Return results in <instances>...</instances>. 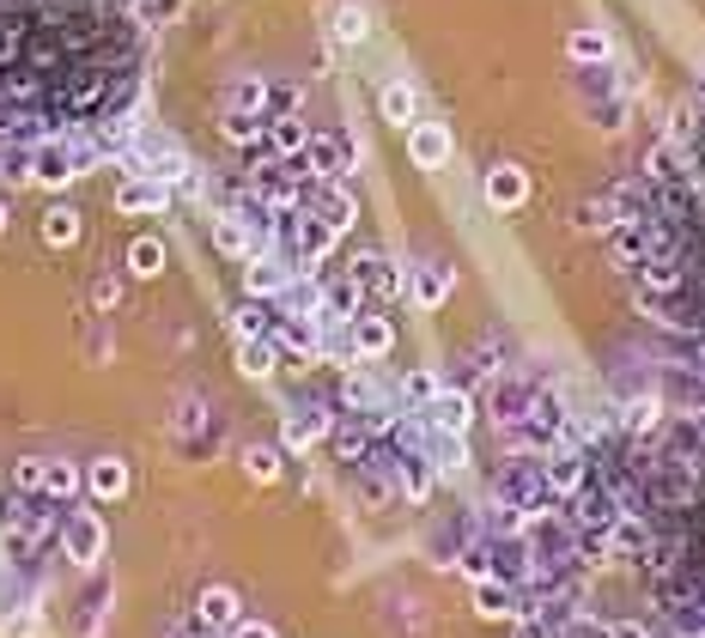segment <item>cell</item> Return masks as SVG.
<instances>
[{"label": "cell", "instance_id": "1", "mask_svg": "<svg viewBox=\"0 0 705 638\" xmlns=\"http://www.w3.org/2000/svg\"><path fill=\"white\" fill-rule=\"evenodd\" d=\"M61 554L73 566H98L104 559V517L98 511H68L61 517Z\"/></svg>", "mask_w": 705, "mask_h": 638}, {"label": "cell", "instance_id": "2", "mask_svg": "<svg viewBox=\"0 0 705 638\" xmlns=\"http://www.w3.org/2000/svg\"><path fill=\"white\" fill-rule=\"evenodd\" d=\"M134 165H140V177H159V182H171V189H189V182H195V177H189V159L164 134H140Z\"/></svg>", "mask_w": 705, "mask_h": 638}, {"label": "cell", "instance_id": "3", "mask_svg": "<svg viewBox=\"0 0 705 638\" xmlns=\"http://www.w3.org/2000/svg\"><path fill=\"white\" fill-rule=\"evenodd\" d=\"M353 159H359V147L348 134H311V147H304V165H311L316 182H341L353 171Z\"/></svg>", "mask_w": 705, "mask_h": 638}, {"label": "cell", "instance_id": "4", "mask_svg": "<svg viewBox=\"0 0 705 638\" xmlns=\"http://www.w3.org/2000/svg\"><path fill=\"white\" fill-rule=\"evenodd\" d=\"M80 177V152H73V140H37L31 147V182H49V189H61V182Z\"/></svg>", "mask_w": 705, "mask_h": 638}, {"label": "cell", "instance_id": "5", "mask_svg": "<svg viewBox=\"0 0 705 638\" xmlns=\"http://www.w3.org/2000/svg\"><path fill=\"white\" fill-rule=\"evenodd\" d=\"M474 615L517 620L523 615V590H517V584H505V578H481V584H474Z\"/></svg>", "mask_w": 705, "mask_h": 638}, {"label": "cell", "instance_id": "6", "mask_svg": "<svg viewBox=\"0 0 705 638\" xmlns=\"http://www.w3.org/2000/svg\"><path fill=\"white\" fill-rule=\"evenodd\" d=\"M117 207H122V213H164V207H171V182L134 171V177L117 189Z\"/></svg>", "mask_w": 705, "mask_h": 638}, {"label": "cell", "instance_id": "7", "mask_svg": "<svg viewBox=\"0 0 705 638\" xmlns=\"http://www.w3.org/2000/svg\"><path fill=\"white\" fill-rule=\"evenodd\" d=\"M304 207H311V213L323 219V226H335V231H348L353 219H359L353 195L341 189V182H311V201H304Z\"/></svg>", "mask_w": 705, "mask_h": 638}, {"label": "cell", "instance_id": "8", "mask_svg": "<svg viewBox=\"0 0 705 638\" xmlns=\"http://www.w3.org/2000/svg\"><path fill=\"white\" fill-rule=\"evenodd\" d=\"M213 243H220L225 256H238V262H250V250H262L268 238L243 213H220V219H213Z\"/></svg>", "mask_w": 705, "mask_h": 638}, {"label": "cell", "instance_id": "9", "mask_svg": "<svg viewBox=\"0 0 705 638\" xmlns=\"http://www.w3.org/2000/svg\"><path fill=\"white\" fill-rule=\"evenodd\" d=\"M407 159H414L420 171H439V165L451 159V134H444L439 122H414L407 128Z\"/></svg>", "mask_w": 705, "mask_h": 638}, {"label": "cell", "instance_id": "10", "mask_svg": "<svg viewBox=\"0 0 705 638\" xmlns=\"http://www.w3.org/2000/svg\"><path fill=\"white\" fill-rule=\"evenodd\" d=\"M304 147H311V128H304L299 116L292 110L268 116V152H274V159H304Z\"/></svg>", "mask_w": 705, "mask_h": 638}, {"label": "cell", "instance_id": "11", "mask_svg": "<svg viewBox=\"0 0 705 638\" xmlns=\"http://www.w3.org/2000/svg\"><path fill=\"white\" fill-rule=\"evenodd\" d=\"M348 335H353V347H359V359H383L395 347V329H390V317H365V310H359V317L348 322Z\"/></svg>", "mask_w": 705, "mask_h": 638}, {"label": "cell", "instance_id": "12", "mask_svg": "<svg viewBox=\"0 0 705 638\" xmlns=\"http://www.w3.org/2000/svg\"><path fill=\"white\" fill-rule=\"evenodd\" d=\"M85 492H92L98 505L122 499V492H128V462H117V456H98V462H85Z\"/></svg>", "mask_w": 705, "mask_h": 638}, {"label": "cell", "instance_id": "13", "mask_svg": "<svg viewBox=\"0 0 705 638\" xmlns=\"http://www.w3.org/2000/svg\"><path fill=\"white\" fill-rule=\"evenodd\" d=\"M420 413H426V420L439 426V432H469V413H474V408H469L463 389H439V396H432Z\"/></svg>", "mask_w": 705, "mask_h": 638}, {"label": "cell", "instance_id": "14", "mask_svg": "<svg viewBox=\"0 0 705 638\" xmlns=\"http://www.w3.org/2000/svg\"><path fill=\"white\" fill-rule=\"evenodd\" d=\"M243 286H250V298H280L292 286V268L274 262V256H255V262L243 268Z\"/></svg>", "mask_w": 705, "mask_h": 638}, {"label": "cell", "instance_id": "15", "mask_svg": "<svg viewBox=\"0 0 705 638\" xmlns=\"http://www.w3.org/2000/svg\"><path fill=\"white\" fill-rule=\"evenodd\" d=\"M195 620L201 627H238V590L232 584H208L195 602Z\"/></svg>", "mask_w": 705, "mask_h": 638}, {"label": "cell", "instance_id": "16", "mask_svg": "<svg viewBox=\"0 0 705 638\" xmlns=\"http://www.w3.org/2000/svg\"><path fill=\"white\" fill-rule=\"evenodd\" d=\"M323 432H329V413L299 408V413H286V426H280V445H286V450H311Z\"/></svg>", "mask_w": 705, "mask_h": 638}, {"label": "cell", "instance_id": "17", "mask_svg": "<svg viewBox=\"0 0 705 638\" xmlns=\"http://www.w3.org/2000/svg\"><path fill=\"white\" fill-rule=\"evenodd\" d=\"M523 195H530V177H523L517 165H493V171H486V201L493 207H517Z\"/></svg>", "mask_w": 705, "mask_h": 638}, {"label": "cell", "instance_id": "18", "mask_svg": "<svg viewBox=\"0 0 705 638\" xmlns=\"http://www.w3.org/2000/svg\"><path fill=\"white\" fill-rule=\"evenodd\" d=\"M444 298H451V268L426 262V268L414 273V305H420V310H439Z\"/></svg>", "mask_w": 705, "mask_h": 638}, {"label": "cell", "instance_id": "19", "mask_svg": "<svg viewBox=\"0 0 705 638\" xmlns=\"http://www.w3.org/2000/svg\"><path fill=\"white\" fill-rule=\"evenodd\" d=\"M274 359H280V341H274V335H255V341H243L238 371L243 377H274Z\"/></svg>", "mask_w": 705, "mask_h": 638}, {"label": "cell", "instance_id": "20", "mask_svg": "<svg viewBox=\"0 0 705 638\" xmlns=\"http://www.w3.org/2000/svg\"><path fill=\"white\" fill-rule=\"evenodd\" d=\"M353 273H359V286H365V292H377V298H395V292H402V280L390 273V262H383V256H359Z\"/></svg>", "mask_w": 705, "mask_h": 638}, {"label": "cell", "instance_id": "21", "mask_svg": "<svg viewBox=\"0 0 705 638\" xmlns=\"http://www.w3.org/2000/svg\"><path fill=\"white\" fill-rule=\"evenodd\" d=\"M329 19H335V37L341 43H365V7H353V0H329Z\"/></svg>", "mask_w": 705, "mask_h": 638}, {"label": "cell", "instance_id": "22", "mask_svg": "<svg viewBox=\"0 0 705 638\" xmlns=\"http://www.w3.org/2000/svg\"><path fill=\"white\" fill-rule=\"evenodd\" d=\"M383 116H390V122H407V128H414V116H420V91H414V86H402V80L383 86Z\"/></svg>", "mask_w": 705, "mask_h": 638}, {"label": "cell", "instance_id": "23", "mask_svg": "<svg viewBox=\"0 0 705 638\" xmlns=\"http://www.w3.org/2000/svg\"><path fill=\"white\" fill-rule=\"evenodd\" d=\"M341 401L359 413H383V401H377V383H371L365 371H348V383H341Z\"/></svg>", "mask_w": 705, "mask_h": 638}, {"label": "cell", "instance_id": "24", "mask_svg": "<svg viewBox=\"0 0 705 638\" xmlns=\"http://www.w3.org/2000/svg\"><path fill=\"white\" fill-rule=\"evenodd\" d=\"M232 329L243 335V341H255V335H274V310H268L262 298H250V305L232 317Z\"/></svg>", "mask_w": 705, "mask_h": 638}, {"label": "cell", "instance_id": "25", "mask_svg": "<svg viewBox=\"0 0 705 638\" xmlns=\"http://www.w3.org/2000/svg\"><path fill=\"white\" fill-rule=\"evenodd\" d=\"M128 268H134L140 280L164 273V243H159V238H134V250H128Z\"/></svg>", "mask_w": 705, "mask_h": 638}, {"label": "cell", "instance_id": "26", "mask_svg": "<svg viewBox=\"0 0 705 638\" xmlns=\"http://www.w3.org/2000/svg\"><path fill=\"white\" fill-rule=\"evenodd\" d=\"M73 238H80V213H73V207H56V213L43 219V243L61 250V243H73Z\"/></svg>", "mask_w": 705, "mask_h": 638}, {"label": "cell", "instance_id": "27", "mask_svg": "<svg viewBox=\"0 0 705 638\" xmlns=\"http://www.w3.org/2000/svg\"><path fill=\"white\" fill-rule=\"evenodd\" d=\"M456 571H463V578H469V584L493 578V547H486V541H474V547H463V554H456Z\"/></svg>", "mask_w": 705, "mask_h": 638}, {"label": "cell", "instance_id": "28", "mask_svg": "<svg viewBox=\"0 0 705 638\" xmlns=\"http://www.w3.org/2000/svg\"><path fill=\"white\" fill-rule=\"evenodd\" d=\"M657 420H663V401L657 396L626 401V432H657Z\"/></svg>", "mask_w": 705, "mask_h": 638}, {"label": "cell", "instance_id": "29", "mask_svg": "<svg viewBox=\"0 0 705 638\" xmlns=\"http://www.w3.org/2000/svg\"><path fill=\"white\" fill-rule=\"evenodd\" d=\"M80 487H85V468H73V462H49V499H73Z\"/></svg>", "mask_w": 705, "mask_h": 638}, {"label": "cell", "instance_id": "30", "mask_svg": "<svg viewBox=\"0 0 705 638\" xmlns=\"http://www.w3.org/2000/svg\"><path fill=\"white\" fill-rule=\"evenodd\" d=\"M183 7H189V0H134V12H128V19H134V24H171Z\"/></svg>", "mask_w": 705, "mask_h": 638}, {"label": "cell", "instance_id": "31", "mask_svg": "<svg viewBox=\"0 0 705 638\" xmlns=\"http://www.w3.org/2000/svg\"><path fill=\"white\" fill-rule=\"evenodd\" d=\"M243 468H250V480H280V450L274 445H250L243 450Z\"/></svg>", "mask_w": 705, "mask_h": 638}, {"label": "cell", "instance_id": "32", "mask_svg": "<svg viewBox=\"0 0 705 638\" xmlns=\"http://www.w3.org/2000/svg\"><path fill=\"white\" fill-rule=\"evenodd\" d=\"M12 487L19 492H49V462L43 456H24V462L12 468Z\"/></svg>", "mask_w": 705, "mask_h": 638}, {"label": "cell", "instance_id": "33", "mask_svg": "<svg viewBox=\"0 0 705 638\" xmlns=\"http://www.w3.org/2000/svg\"><path fill=\"white\" fill-rule=\"evenodd\" d=\"M262 103H268V86H262V80H238V86H232V98H225V110H250V116H262Z\"/></svg>", "mask_w": 705, "mask_h": 638}, {"label": "cell", "instance_id": "34", "mask_svg": "<svg viewBox=\"0 0 705 638\" xmlns=\"http://www.w3.org/2000/svg\"><path fill=\"white\" fill-rule=\"evenodd\" d=\"M572 61H608V37L602 31H572Z\"/></svg>", "mask_w": 705, "mask_h": 638}, {"label": "cell", "instance_id": "35", "mask_svg": "<svg viewBox=\"0 0 705 638\" xmlns=\"http://www.w3.org/2000/svg\"><path fill=\"white\" fill-rule=\"evenodd\" d=\"M439 389H444V383H439L432 371H407V377H402V396L414 401V408H426V401L439 396Z\"/></svg>", "mask_w": 705, "mask_h": 638}, {"label": "cell", "instance_id": "36", "mask_svg": "<svg viewBox=\"0 0 705 638\" xmlns=\"http://www.w3.org/2000/svg\"><path fill=\"white\" fill-rule=\"evenodd\" d=\"M0 638H37V615L31 608H12V615L0 620Z\"/></svg>", "mask_w": 705, "mask_h": 638}, {"label": "cell", "instance_id": "37", "mask_svg": "<svg viewBox=\"0 0 705 638\" xmlns=\"http://www.w3.org/2000/svg\"><path fill=\"white\" fill-rule=\"evenodd\" d=\"M12 608H24V590H19V578H12V571H0V620H7Z\"/></svg>", "mask_w": 705, "mask_h": 638}, {"label": "cell", "instance_id": "38", "mask_svg": "<svg viewBox=\"0 0 705 638\" xmlns=\"http://www.w3.org/2000/svg\"><path fill=\"white\" fill-rule=\"evenodd\" d=\"M517 638H554V615H523Z\"/></svg>", "mask_w": 705, "mask_h": 638}, {"label": "cell", "instance_id": "39", "mask_svg": "<svg viewBox=\"0 0 705 638\" xmlns=\"http://www.w3.org/2000/svg\"><path fill=\"white\" fill-rule=\"evenodd\" d=\"M602 638H651L638 620H614V627H602Z\"/></svg>", "mask_w": 705, "mask_h": 638}, {"label": "cell", "instance_id": "40", "mask_svg": "<svg viewBox=\"0 0 705 638\" xmlns=\"http://www.w3.org/2000/svg\"><path fill=\"white\" fill-rule=\"evenodd\" d=\"M232 638H274V627H262V620H238Z\"/></svg>", "mask_w": 705, "mask_h": 638}, {"label": "cell", "instance_id": "41", "mask_svg": "<svg viewBox=\"0 0 705 638\" xmlns=\"http://www.w3.org/2000/svg\"><path fill=\"white\" fill-rule=\"evenodd\" d=\"M0 231H7V207H0Z\"/></svg>", "mask_w": 705, "mask_h": 638}]
</instances>
